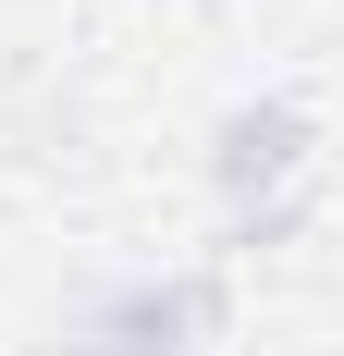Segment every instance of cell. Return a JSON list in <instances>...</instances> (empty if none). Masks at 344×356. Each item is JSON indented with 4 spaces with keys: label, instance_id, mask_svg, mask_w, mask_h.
Segmentation results:
<instances>
[{
    "label": "cell",
    "instance_id": "6da1fadb",
    "mask_svg": "<svg viewBox=\"0 0 344 356\" xmlns=\"http://www.w3.org/2000/svg\"><path fill=\"white\" fill-rule=\"evenodd\" d=\"M308 172H320V136L295 99H234L221 136H209V184H221V234L234 246H283L295 209H308Z\"/></svg>",
    "mask_w": 344,
    "mask_h": 356
},
{
    "label": "cell",
    "instance_id": "7a4b0ae2",
    "mask_svg": "<svg viewBox=\"0 0 344 356\" xmlns=\"http://www.w3.org/2000/svg\"><path fill=\"white\" fill-rule=\"evenodd\" d=\"M209 332H221V270L209 258H172V270H136V283L86 295L74 356H197Z\"/></svg>",
    "mask_w": 344,
    "mask_h": 356
}]
</instances>
